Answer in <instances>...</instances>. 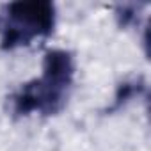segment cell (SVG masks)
<instances>
[{
    "label": "cell",
    "instance_id": "3",
    "mask_svg": "<svg viewBox=\"0 0 151 151\" xmlns=\"http://www.w3.org/2000/svg\"><path fill=\"white\" fill-rule=\"evenodd\" d=\"M146 89L142 78H133V80H126L123 84H119L117 91H116V96H114V103H112V109L110 110H116V109H121L124 107L128 101H132L133 98H137L139 94H142Z\"/></svg>",
    "mask_w": 151,
    "mask_h": 151
},
{
    "label": "cell",
    "instance_id": "2",
    "mask_svg": "<svg viewBox=\"0 0 151 151\" xmlns=\"http://www.w3.org/2000/svg\"><path fill=\"white\" fill-rule=\"evenodd\" d=\"M55 29V6L48 0L11 2L0 13V48L27 46L36 37H46Z\"/></svg>",
    "mask_w": 151,
    "mask_h": 151
},
{
    "label": "cell",
    "instance_id": "1",
    "mask_svg": "<svg viewBox=\"0 0 151 151\" xmlns=\"http://www.w3.org/2000/svg\"><path fill=\"white\" fill-rule=\"evenodd\" d=\"M75 77V60L66 50H48L43 57L41 77L23 84L13 96V112L30 116L39 112L53 116L68 101Z\"/></svg>",
    "mask_w": 151,
    "mask_h": 151
}]
</instances>
